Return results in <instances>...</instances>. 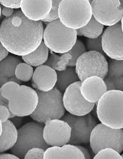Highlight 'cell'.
<instances>
[{"instance_id":"obj_1","label":"cell","mask_w":123,"mask_h":159,"mask_svg":"<svg viewBox=\"0 0 123 159\" xmlns=\"http://www.w3.org/2000/svg\"><path fill=\"white\" fill-rule=\"evenodd\" d=\"M44 33L42 21L31 20L22 11L16 10L1 22L0 42L11 53L24 56L37 48Z\"/></svg>"},{"instance_id":"obj_2","label":"cell","mask_w":123,"mask_h":159,"mask_svg":"<svg viewBox=\"0 0 123 159\" xmlns=\"http://www.w3.org/2000/svg\"><path fill=\"white\" fill-rule=\"evenodd\" d=\"M97 116L102 124L112 129H123V91H107L96 104Z\"/></svg>"},{"instance_id":"obj_3","label":"cell","mask_w":123,"mask_h":159,"mask_svg":"<svg viewBox=\"0 0 123 159\" xmlns=\"http://www.w3.org/2000/svg\"><path fill=\"white\" fill-rule=\"evenodd\" d=\"M38 102L34 112L30 117L37 122L43 123L47 120L61 119L65 115L63 103V94L56 87L48 92L35 89Z\"/></svg>"},{"instance_id":"obj_4","label":"cell","mask_w":123,"mask_h":159,"mask_svg":"<svg viewBox=\"0 0 123 159\" xmlns=\"http://www.w3.org/2000/svg\"><path fill=\"white\" fill-rule=\"evenodd\" d=\"M58 14L64 25L76 30L86 25L93 16L89 1H62Z\"/></svg>"},{"instance_id":"obj_5","label":"cell","mask_w":123,"mask_h":159,"mask_svg":"<svg viewBox=\"0 0 123 159\" xmlns=\"http://www.w3.org/2000/svg\"><path fill=\"white\" fill-rule=\"evenodd\" d=\"M44 126L43 123L31 122L18 129V140L11 149L12 153L24 159L28 151L32 148H39L46 150L50 147L44 140Z\"/></svg>"},{"instance_id":"obj_6","label":"cell","mask_w":123,"mask_h":159,"mask_svg":"<svg viewBox=\"0 0 123 159\" xmlns=\"http://www.w3.org/2000/svg\"><path fill=\"white\" fill-rule=\"evenodd\" d=\"M76 30L68 28L59 20L47 24L44 31V43L49 49L56 53H67L77 41Z\"/></svg>"},{"instance_id":"obj_7","label":"cell","mask_w":123,"mask_h":159,"mask_svg":"<svg viewBox=\"0 0 123 159\" xmlns=\"http://www.w3.org/2000/svg\"><path fill=\"white\" fill-rule=\"evenodd\" d=\"M90 143L95 154L107 148L121 153L123 151V129H112L101 123L97 125L91 132Z\"/></svg>"},{"instance_id":"obj_8","label":"cell","mask_w":123,"mask_h":159,"mask_svg":"<svg viewBox=\"0 0 123 159\" xmlns=\"http://www.w3.org/2000/svg\"><path fill=\"white\" fill-rule=\"evenodd\" d=\"M108 64L105 56L100 52H86L77 61L75 70L80 81L92 76L104 80L108 72Z\"/></svg>"},{"instance_id":"obj_9","label":"cell","mask_w":123,"mask_h":159,"mask_svg":"<svg viewBox=\"0 0 123 159\" xmlns=\"http://www.w3.org/2000/svg\"><path fill=\"white\" fill-rule=\"evenodd\" d=\"M61 119L68 123L71 128L68 144L78 146L90 143L91 132L97 125L91 113L84 116H77L67 113Z\"/></svg>"},{"instance_id":"obj_10","label":"cell","mask_w":123,"mask_h":159,"mask_svg":"<svg viewBox=\"0 0 123 159\" xmlns=\"http://www.w3.org/2000/svg\"><path fill=\"white\" fill-rule=\"evenodd\" d=\"M38 102V95L35 90L21 85L9 100V107L15 116H30L36 109Z\"/></svg>"},{"instance_id":"obj_11","label":"cell","mask_w":123,"mask_h":159,"mask_svg":"<svg viewBox=\"0 0 123 159\" xmlns=\"http://www.w3.org/2000/svg\"><path fill=\"white\" fill-rule=\"evenodd\" d=\"M90 2L93 16L103 25H114L122 19L123 10L120 1H90Z\"/></svg>"},{"instance_id":"obj_12","label":"cell","mask_w":123,"mask_h":159,"mask_svg":"<svg viewBox=\"0 0 123 159\" xmlns=\"http://www.w3.org/2000/svg\"><path fill=\"white\" fill-rule=\"evenodd\" d=\"M81 82L71 85L66 89L63 96V103L69 113L77 116H84L90 113L95 107V103L87 101L81 93Z\"/></svg>"},{"instance_id":"obj_13","label":"cell","mask_w":123,"mask_h":159,"mask_svg":"<svg viewBox=\"0 0 123 159\" xmlns=\"http://www.w3.org/2000/svg\"><path fill=\"white\" fill-rule=\"evenodd\" d=\"M71 128L68 123L61 119H49L44 123L43 137L50 146L61 147L68 144Z\"/></svg>"},{"instance_id":"obj_14","label":"cell","mask_w":123,"mask_h":159,"mask_svg":"<svg viewBox=\"0 0 123 159\" xmlns=\"http://www.w3.org/2000/svg\"><path fill=\"white\" fill-rule=\"evenodd\" d=\"M103 50L110 59L123 61V32L121 22L108 27L102 35Z\"/></svg>"},{"instance_id":"obj_15","label":"cell","mask_w":123,"mask_h":159,"mask_svg":"<svg viewBox=\"0 0 123 159\" xmlns=\"http://www.w3.org/2000/svg\"><path fill=\"white\" fill-rule=\"evenodd\" d=\"M57 81L56 72L46 65L37 67L32 80L33 88L41 92H48L55 87Z\"/></svg>"},{"instance_id":"obj_16","label":"cell","mask_w":123,"mask_h":159,"mask_svg":"<svg viewBox=\"0 0 123 159\" xmlns=\"http://www.w3.org/2000/svg\"><path fill=\"white\" fill-rule=\"evenodd\" d=\"M52 1H21V11L31 20L38 21L45 19L50 14Z\"/></svg>"},{"instance_id":"obj_17","label":"cell","mask_w":123,"mask_h":159,"mask_svg":"<svg viewBox=\"0 0 123 159\" xmlns=\"http://www.w3.org/2000/svg\"><path fill=\"white\" fill-rule=\"evenodd\" d=\"M81 93L87 101L96 103L107 92L104 80L99 77H90L81 82Z\"/></svg>"},{"instance_id":"obj_18","label":"cell","mask_w":123,"mask_h":159,"mask_svg":"<svg viewBox=\"0 0 123 159\" xmlns=\"http://www.w3.org/2000/svg\"><path fill=\"white\" fill-rule=\"evenodd\" d=\"M44 159H85L76 146L67 144L59 147L51 146L46 149Z\"/></svg>"},{"instance_id":"obj_19","label":"cell","mask_w":123,"mask_h":159,"mask_svg":"<svg viewBox=\"0 0 123 159\" xmlns=\"http://www.w3.org/2000/svg\"><path fill=\"white\" fill-rule=\"evenodd\" d=\"M2 131L1 134V152L11 149L16 143L18 130L10 120L2 123Z\"/></svg>"},{"instance_id":"obj_20","label":"cell","mask_w":123,"mask_h":159,"mask_svg":"<svg viewBox=\"0 0 123 159\" xmlns=\"http://www.w3.org/2000/svg\"><path fill=\"white\" fill-rule=\"evenodd\" d=\"M108 64V72L105 79L113 82L116 90L123 91V61L110 59Z\"/></svg>"},{"instance_id":"obj_21","label":"cell","mask_w":123,"mask_h":159,"mask_svg":"<svg viewBox=\"0 0 123 159\" xmlns=\"http://www.w3.org/2000/svg\"><path fill=\"white\" fill-rule=\"evenodd\" d=\"M56 73L57 81L55 87L62 93L71 85L80 81L74 67H68L66 70L57 71Z\"/></svg>"},{"instance_id":"obj_22","label":"cell","mask_w":123,"mask_h":159,"mask_svg":"<svg viewBox=\"0 0 123 159\" xmlns=\"http://www.w3.org/2000/svg\"><path fill=\"white\" fill-rule=\"evenodd\" d=\"M48 48L42 41L36 50L26 56H22L23 61L29 65L37 67L45 64L48 59Z\"/></svg>"},{"instance_id":"obj_23","label":"cell","mask_w":123,"mask_h":159,"mask_svg":"<svg viewBox=\"0 0 123 159\" xmlns=\"http://www.w3.org/2000/svg\"><path fill=\"white\" fill-rule=\"evenodd\" d=\"M72 58V55L68 52L63 54L61 56L52 53L49 57L44 65L48 66L58 71H62L66 70L69 61Z\"/></svg>"},{"instance_id":"obj_24","label":"cell","mask_w":123,"mask_h":159,"mask_svg":"<svg viewBox=\"0 0 123 159\" xmlns=\"http://www.w3.org/2000/svg\"><path fill=\"white\" fill-rule=\"evenodd\" d=\"M21 63L22 61L19 57L11 55L7 57L1 61V75L8 78L15 76L16 67Z\"/></svg>"},{"instance_id":"obj_25","label":"cell","mask_w":123,"mask_h":159,"mask_svg":"<svg viewBox=\"0 0 123 159\" xmlns=\"http://www.w3.org/2000/svg\"><path fill=\"white\" fill-rule=\"evenodd\" d=\"M104 25L100 24L92 16L86 25L80 29L84 36L90 39H94L102 35Z\"/></svg>"},{"instance_id":"obj_26","label":"cell","mask_w":123,"mask_h":159,"mask_svg":"<svg viewBox=\"0 0 123 159\" xmlns=\"http://www.w3.org/2000/svg\"><path fill=\"white\" fill-rule=\"evenodd\" d=\"M33 73L31 66L26 63H22L17 67L15 76L21 81L27 82L32 79Z\"/></svg>"},{"instance_id":"obj_27","label":"cell","mask_w":123,"mask_h":159,"mask_svg":"<svg viewBox=\"0 0 123 159\" xmlns=\"http://www.w3.org/2000/svg\"><path fill=\"white\" fill-rule=\"evenodd\" d=\"M86 49L82 42L77 40L76 43L68 53L72 57V59L69 61L68 67H75L76 66L77 61L80 57L86 52Z\"/></svg>"},{"instance_id":"obj_28","label":"cell","mask_w":123,"mask_h":159,"mask_svg":"<svg viewBox=\"0 0 123 159\" xmlns=\"http://www.w3.org/2000/svg\"><path fill=\"white\" fill-rule=\"evenodd\" d=\"M20 87V85L16 83L8 82L1 86L0 89V95L9 100Z\"/></svg>"},{"instance_id":"obj_29","label":"cell","mask_w":123,"mask_h":159,"mask_svg":"<svg viewBox=\"0 0 123 159\" xmlns=\"http://www.w3.org/2000/svg\"><path fill=\"white\" fill-rule=\"evenodd\" d=\"M86 48L88 52L94 51L100 52L104 56L105 55L103 49L102 35L94 39H87L86 41Z\"/></svg>"},{"instance_id":"obj_30","label":"cell","mask_w":123,"mask_h":159,"mask_svg":"<svg viewBox=\"0 0 123 159\" xmlns=\"http://www.w3.org/2000/svg\"><path fill=\"white\" fill-rule=\"evenodd\" d=\"M93 159H123L116 151L110 148L101 150L96 154Z\"/></svg>"},{"instance_id":"obj_31","label":"cell","mask_w":123,"mask_h":159,"mask_svg":"<svg viewBox=\"0 0 123 159\" xmlns=\"http://www.w3.org/2000/svg\"><path fill=\"white\" fill-rule=\"evenodd\" d=\"M61 1H52V7L50 14L42 21L50 23L59 20L58 9Z\"/></svg>"},{"instance_id":"obj_32","label":"cell","mask_w":123,"mask_h":159,"mask_svg":"<svg viewBox=\"0 0 123 159\" xmlns=\"http://www.w3.org/2000/svg\"><path fill=\"white\" fill-rule=\"evenodd\" d=\"M45 150L33 148L28 151L24 159H44Z\"/></svg>"},{"instance_id":"obj_33","label":"cell","mask_w":123,"mask_h":159,"mask_svg":"<svg viewBox=\"0 0 123 159\" xmlns=\"http://www.w3.org/2000/svg\"><path fill=\"white\" fill-rule=\"evenodd\" d=\"M0 111H1L0 120L1 122L2 123L6 122L10 119L13 118L15 116L10 111L9 108L5 106H0Z\"/></svg>"},{"instance_id":"obj_34","label":"cell","mask_w":123,"mask_h":159,"mask_svg":"<svg viewBox=\"0 0 123 159\" xmlns=\"http://www.w3.org/2000/svg\"><path fill=\"white\" fill-rule=\"evenodd\" d=\"M21 1H1L0 2L4 7L8 8L18 9L21 7Z\"/></svg>"},{"instance_id":"obj_35","label":"cell","mask_w":123,"mask_h":159,"mask_svg":"<svg viewBox=\"0 0 123 159\" xmlns=\"http://www.w3.org/2000/svg\"><path fill=\"white\" fill-rule=\"evenodd\" d=\"M23 117L15 116L13 118L10 119V120L11 122L17 129H19L21 127V126L23 122Z\"/></svg>"},{"instance_id":"obj_36","label":"cell","mask_w":123,"mask_h":159,"mask_svg":"<svg viewBox=\"0 0 123 159\" xmlns=\"http://www.w3.org/2000/svg\"><path fill=\"white\" fill-rule=\"evenodd\" d=\"M13 9L8 8L5 7H3L2 9V13L4 16L7 17V18L11 16L14 13Z\"/></svg>"},{"instance_id":"obj_37","label":"cell","mask_w":123,"mask_h":159,"mask_svg":"<svg viewBox=\"0 0 123 159\" xmlns=\"http://www.w3.org/2000/svg\"><path fill=\"white\" fill-rule=\"evenodd\" d=\"M76 146L81 150V152L83 153L85 159H91V157H90V152H89L88 149L86 148L80 146V145Z\"/></svg>"},{"instance_id":"obj_38","label":"cell","mask_w":123,"mask_h":159,"mask_svg":"<svg viewBox=\"0 0 123 159\" xmlns=\"http://www.w3.org/2000/svg\"><path fill=\"white\" fill-rule=\"evenodd\" d=\"M9 52L5 47L1 44V61L7 57Z\"/></svg>"},{"instance_id":"obj_39","label":"cell","mask_w":123,"mask_h":159,"mask_svg":"<svg viewBox=\"0 0 123 159\" xmlns=\"http://www.w3.org/2000/svg\"><path fill=\"white\" fill-rule=\"evenodd\" d=\"M0 159H21L13 154H2L0 156Z\"/></svg>"},{"instance_id":"obj_40","label":"cell","mask_w":123,"mask_h":159,"mask_svg":"<svg viewBox=\"0 0 123 159\" xmlns=\"http://www.w3.org/2000/svg\"><path fill=\"white\" fill-rule=\"evenodd\" d=\"M0 103L1 106H4L9 107V100L4 98L1 95H0Z\"/></svg>"},{"instance_id":"obj_41","label":"cell","mask_w":123,"mask_h":159,"mask_svg":"<svg viewBox=\"0 0 123 159\" xmlns=\"http://www.w3.org/2000/svg\"><path fill=\"white\" fill-rule=\"evenodd\" d=\"M8 82H13L16 83L19 85L21 84L22 83V81L18 79L16 76H13L9 78Z\"/></svg>"},{"instance_id":"obj_42","label":"cell","mask_w":123,"mask_h":159,"mask_svg":"<svg viewBox=\"0 0 123 159\" xmlns=\"http://www.w3.org/2000/svg\"><path fill=\"white\" fill-rule=\"evenodd\" d=\"M9 78L1 75V86L8 82Z\"/></svg>"},{"instance_id":"obj_43","label":"cell","mask_w":123,"mask_h":159,"mask_svg":"<svg viewBox=\"0 0 123 159\" xmlns=\"http://www.w3.org/2000/svg\"><path fill=\"white\" fill-rule=\"evenodd\" d=\"M77 36H83V34L82 33H81V30H80V29H77Z\"/></svg>"},{"instance_id":"obj_44","label":"cell","mask_w":123,"mask_h":159,"mask_svg":"<svg viewBox=\"0 0 123 159\" xmlns=\"http://www.w3.org/2000/svg\"><path fill=\"white\" fill-rule=\"evenodd\" d=\"M121 29H122V30L123 32V16L122 18V19H121Z\"/></svg>"},{"instance_id":"obj_45","label":"cell","mask_w":123,"mask_h":159,"mask_svg":"<svg viewBox=\"0 0 123 159\" xmlns=\"http://www.w3.org/2000/svg\"><path fill=\"white\" fill-rule=\"evenodd\" d=\"M120 2H121V7H122V8L123 10V1H120Z\"/></svg>"},{"instance_id":"obj_46","label":"cell","mask_w":123,"mask_h":159,"mask_svg":"<svg viewBox=\"0 0 123 159\" xmlns=\"http://www.w3.org/2000/svg\"><path fill=\"white\" fill-rule=\"evenodd\" d=\"M121 157H122V158L123 159V154H121Z\"/></svg>"}]
</instances>
